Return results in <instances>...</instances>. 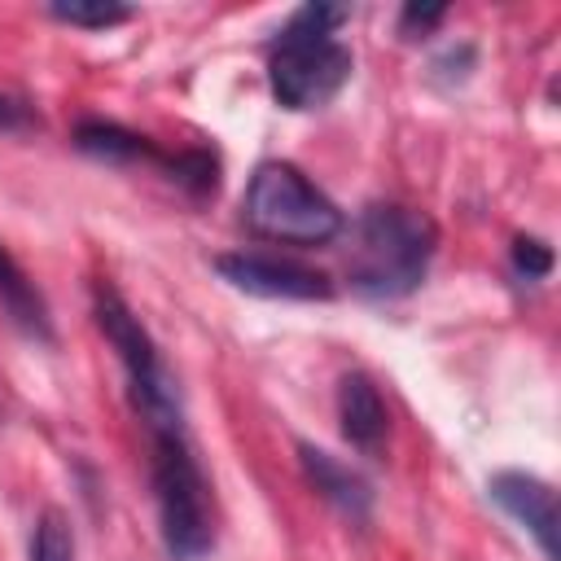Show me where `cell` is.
Returning a JSON list of instances; mask_svg holds the SVG:
<instances>
[{
	"instance_id": "obj_16",
	"label": "cell",
	"mask_w": 561,
	"mask_h": 561,
	"mask_svg": "<svg viewBox=\"0 0 561 561\" xmlns=\"http://www.w3.org/2000/svg\"><path fill=\"white\" fill-rule=\"evenodd\" d=\"M443 4H403V13H399V35L403 39H416V35H425V31H434L438 22H443Z\"/></svg>"
},
{
	"instance_id": "obj_12",
	"label": "cell",
	"mask_w": 561,
	"mask_h": 561,
	"mask_svg": "<svg viewBox=\"0 0 561 561\" xmlns=\"http://www.w3.org/2000/svg\"><path fill=\"white\" fill-rule=\"evenodd\" d=\"M48 18H57L66 26H79V31H105V26L127 22L131 9L118 4V0H53Z\"/></svg>"
},
{
	"instance_id": "obj_8",
	"label": "cell",
	"mask_w": 561,
	"mask_h": 561,
	"mask_svg": "<svg viewBox=\"0 0 561 561\" xmlns=\"http://www.w3.org/2000/svg\"><path fill=\"white\" fill-rule=\"evenodd\" d=\"M298 465H302L307 482L320 491V500H329L351 522H368V513H373V486H368L364 473H355L351 465H342L337 456H329L316 443H298Z\"/></svg>"
},
{
	"instance_id": "obj_6",
	"label": "cell",
	"mask_w": 561,
	"mask_h": 561,
	"mask_svg": "<svg viewBox=\"0 0 561 561\" xmlns=\"http://www.w3.org/2000/svg\"><path fill=\"white\" fill-rule=\"evenodd\" d=\"M215 272L254 298H289V302H324L333 298V280L320 267L294 263V259H272V254H215Z\"/></svg>"
},
{
	"instance_id": "obj_10",
	"label": "cell",
	"mask_w": 561,
	"mask_h": 561,
	"mask_svg": "<svg viewBox=\"0 0 561 561\" xmlns=\"http://www.w3.org/2000/svg\"><path fill=\"white\" fill-rule=\"evenodd\" d=\"M0 307L4 316L35 342H53V324H48V307L39 298V289L26 280V272L18 267V259L0 245Z\"/></svg>"
},
{
	"instance_id": "obj_13",
	"label": "cell",
	"mask_w": 561,
	"mask_h": 561,
	"mask_svg": "<svg viewBox=\"0 0 561 561\" xmlns=\"http://www.w3.org/2000/svg\"><path fill=\"white\" fill-rule=\"evenodd\" d=\"M31 561H75V530L61 508H44L31 530Z\"/></svg>"
},
{
	"instance_id": "obj_5",
	"label": "cell",
	"mask_w": 561,
	"mask_h": 561,
	"mask_svg": "<svg viewBox=\"0 0 561 561\" xmlns=\"http://www.w3.org/2000/svg\"><path fill=\"white\" fill-rule=\"evenodd\" d=\"M92 316H96V329L105 333V342L114 346V355H118V364H123V373H127L131 408L145 416L149 434H158V430H184L175 377L167 373L158 342H153L149 329L136 320V311L123 302V294L110 289V285H96Z\"/></svg>"
},
{
	"instance_id": "obj_15",
	"label": "cell",
	"mask_w": 561,
	"mask_h": 561,
	"mask_svg": "<svg viewBox=\"0 0 561 561\" xmlns=\"http://www.w3.org/2000/svg\"><path fill=\"white\" fill-rule=\"evenodd\" d=\"M513 267H517V276H526V280H543V276L552 272V250H548L539 237H517V241H513Z\"/></svg>"
},
{
	"instance_id": "obj_1",
	"label": "cell",
	"mask_w": 561,
	"mask_h": 561,
	"mask_svg": "<svg viewBox=\"0 0 561 561\" xmlns=\"http://www.w3.org/2000/svg\"><path fill=\"white\" fill-rule=\"evenodd\" d=\"M351 13L337 4H302L272 39L267 83L285 110H320L351 79V48L333 35Z\"/></svg>"
},
{
	"instance_id": "obj_9",
	"label": "cell",
	"mask_w": 561,
	"mask_h": 561,
	"mask_svg": "<svg viewBox=\"0 0 561 561\" xmlns=\"http://www.w3.org/2000/svg\"><path fill=\"white\" fill-rule=\"evenodd\" d=\"M337 421H342V434L351 438V447L359 451H377L386 443V403L373 386V377L364 373H346L337 381Z\"/></svg>"
},
{
	"instance_id": "obj_4",
	"label": "cell",
	"mask_w": 561,
	"mask_h": 561,
	"mask_svg": "<svg viewBox=\"0 0 561 561\" xmlns=\"http://www.w3.org/2000/svg\"><path fill=\"white\" fill-rule=\"evenodd\" d=\"M149 438H153L149 478H153V500H158L167 557L171 561H202L215 548L202 465H197L184 430H158Z\"/></svg>"
},
{
	"instance_id": "obj_3",
	"label": "cell",
	"mask_w": 561,
	"mask_h": 561,
	"mask_svg": "<svg viewBox=\"0 0 561 561\" xmlns=\"http://www.w3.org/2000/svg\"><path fill=\"white\" fill-rule=\"evenodd\" d=\"M241 215L250 232L285 245H329L342 232V210L294 167V162H259Z\"/></svg>"
},
{
	"instance_id": "obj_7",
	"label": "cell",
	"mask_w": 561,
	"mask_h": 561,
	"mask_svg": "<svg viewBox=\"0 0 561 561\" xmlns=\"http://www.w3.org/2000/svg\"><path fill=\"white\" fill-rule=\"evenodd\" d=\"M486 495L539 543L543 561H561V552H557V491L543 478L522 473V469H500V473H491Z\"/></svg>"
},
{
	"instance_id": "obj_2",
	"label": "cell",
	"mask_w": 561,
	"mask_h": 561,
	"mask_svg": "<svg viewBox=\"0 0 561 561\" xmlns=\"http://www.w3.org/2000/svg\"><path fill=\"white\" fill-rule=\"evenodd\" d=\"M438 250V224L425 210L399 202H373L355 228V254L346 263L351 289L364 298L412 294Z\"/></svg>"
},
{
	"instance_id": "obj_14",
	"label": "cell",
	"mask_w": 561,
	"mask_h": 561,
	"mask_svg": "<svg viewBox=\"0 0 561 561\" xmlns=\"http://www.w3.org/2000/svg\"><path fill=\"white\" fill-rule=\"evenodd\" d=\"M167 171H171V180H175L180 188H188L193 197H206V193H215V184H219V162H215L206 149H184V153L167 158Z\"/></svg>"
},
{
	"instance_id": "obj_17",
	"label": "cell",
	"mask_w": 561,
	"mask_h": 561,
	"mask_svg": "<svg viewBox=\"0 0 561 561\" xmlns=\"http://www.w3.org/2000/svg\"><path fill=\"white\" fill-rule=\"evenodd\" d=\"M39 118H35V110L22 101V96H13V92H0V131H26V127H35Z\"/></svg>"
},
{
	"instance_id": "obj_11",
	"label": "cell",
	"mask_w": 561,
	"mask_h": 561,
	"mask_svg": "<svg viewBox=\"0 0 561 561\" xmlns=\"http://www.w3.org/2000/svg\"><path fill=\"white\" fill-rule=\"evenodd\" d=\"M75 149H83L88 158H101V162L158 158V149H153L145 136H136V131H127V127H118V123H105V118H83V123L75 127Z\"/></svg>"
}]
</instances>
